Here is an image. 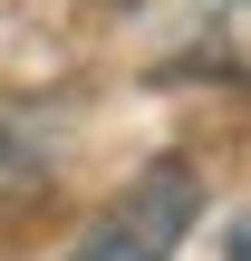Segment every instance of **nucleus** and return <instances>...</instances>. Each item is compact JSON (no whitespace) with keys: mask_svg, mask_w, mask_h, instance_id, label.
I'll return each instance as SVG.
<instances>
[{"mask_svg":"<svg viewBox=\"0 0 251 261\" xmlns=\"http://www.w3.org/2000/svg\"><path fill=\"white\" fill-rule=\"evenodd\" d=\"M184 232H193V165H155V174L77 242V261H174Z\"/></svg>","mask_w":251,"mask_h":261,"instance_id":"1","label":"nucleus"}]
</instances>
